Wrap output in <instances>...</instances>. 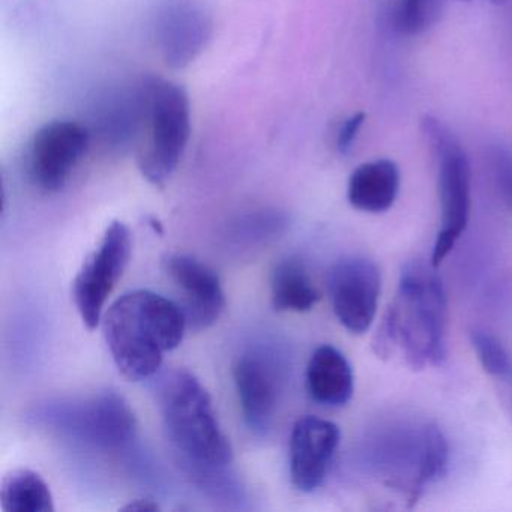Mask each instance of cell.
Instances as JSON below:
<instances>
[{
  "instance_id": "ffe728a7",
  "label": "cell",
  "mask_w": 512,
  "mask_h": 512,
  "mask_svg": "<svg viewBox=\"0 0 512 512\" xmlns=\"http://www.w3.org/2000/svg\"><path fill=\"white\" fill-rule=\"evenodd\" d=\"M470 343L485 373L500 379H512V358L503 344L487 331H473Z\"/></svg>"
},
{
  "instance_id": "7c38bea8",
  "label": "cell",
  "mask_w": 512,
  "mask_h": 512,
  "mask_svg": "<svg viewBox=\"0 0 512 512\" xmlns=\"http://www.w3.org/2000/svg\"><path fill=\"white\" fill-rule=\"evenodd\" d=\"M340 428L328 419L304 416L290 436V479L296 490L313 493L325 482L340 445Z\"/></svg>"
},
{
  "instance_id": "ac0fdd59",
  "label": "cell",
  "mask_w": 512,
  "mask_h": 512,
  "mask_svg": "<svg viewBox=\"0 0 512 512\" xmlns=\"http://www.w3.org/2000/svg\"><path fill=\"white\" fill-rule=\"evenodd\" d=\"M2 508L7 512H53L55 499L40 473L17 469L8 473L0 485Z\"/></svg>"
},
{
  "instance_id": "cb8c5ba5",
  "label": "cell",
  "mask_w": 512,
  "mask_h": 512,
  "mask_svg": "<svg viewBox=\"0 0 512 512\" xmlns=\"http://www.w3.org/2000/svg\"><path fill=\"white\" fill-rule=\"evenodd\" d=\"M491 2H493L494 5H502L505 0H491Z\"/></svg>"
},
{
  "instance_id": "277c9868",
  "label": "cell",
  "mask_w": 512,
  "mask_h": 512,
  "mask_svg": "<svg viewBox=\"0 0 512 512\" xmlns=\"http://www.w3.org/2000/svg\"><path fill=\"white\" fill-rule=\"evenodd\" d=\"M158 392L167 436L181 457L199 472L226 469L233 460L232 445L200 380L190 371L175 370Z\"/></svg>"
},
{
  "instance_id": "9c48e42d",
  "label": "cell",
  "mask_w": 512,
  "mask_h": 512,
  "mask_svg": "<svg viewBox=\"0 0 512 512\" xmlns=\"http://www.w3.org/2000/svg\"><path fill=\"white\" fill-rule=\"evenodd\" d=\"M92 133L74 121H53L37 131L29 149L28 170L40 190H62L91 146Z\"/></svg>"
},
{
  "instance_id": "2e32d148",
  "label": "cell",
  "mask_w": 512,
  "mask_h": 512,
  "mask_svg": "<svg viewBox=\"0 0 512 512\" xmlns=\"http://www.w3.org/2000/svg\"><path fill=\"white\" fill-rule=\"evenodd\" d=\"M353 371L346 356L334 346L317 347L307 365V389L323 406L340 407L353 395Z\"/></svg>"
},
{
  "instance_id": "603a6c76",
  "label": "cell",
  "mask_w": 512,
  "mask_h": 512,
  "mask_svg": "<svg viewBox=\"0 0 512 512\" xmlns=\"http://www.w3.org/2000/svg\"><path fill=\"white\" fill-rule=\"evenodd\" d=\"M161 506L158 505L157 500L152 497H142V499L131 500L128 505L122 508V511L128 512H157L160 511Z\"/></svg>"
},
{
  "instance_id": "8fae6325",
  "label": "cell",
  "mask_w": 512,
  "mask_h": 512,
  "mask_svg": "<svg viewBox=\"0 0 512 512\" xmlns=\"http://www.w3.org/2000/svg\"><path fill=\"white\" fill-rule=\"evenodd\" d=\"M163 266L181 292V308L188 328L202 331L215 325L226 307V296L217 272L188 254H167Z\"/></svg>"
},
{
  "instance_id": "5bb4252c",
  "label": "cell",
  "mask_w": 512,
  "mask_h": 512,
  "mask_svg": "<svg viewBox=\"0 0 512 512\" xmlns=\"http://www.w3.org/2000/svg\"><path fill=\"white\" fill-rule=\"evenodd\" d=\"M233 379L245 422L256 433H265L271 427L280 394L274 362L260 352L244 353L233 367Z\"/></svg>"
},
{
  "instance_id": "52a82bcc",
  "label": "cell",
  "mask_w": 512,
  "mask_h": 512,
  "mask_svg": "<svg viewBox=\"0 0 512 512\" xmlns=\"http://www.w3.org/2000/svg\"><path fill=\"white\" fill-rule=\"evenodd\" d=\"M38 418L80 442L100 448H118L136 433V416L130 404L116 392L52 404Z\"/></svg>"
},
{
  "instance_id": "7402d4cb",
  "label": "cell",
  "mask_w": 512,
  "mask_h": 512,
  "mask_svg": "<svg viewBox=\"0 0 512 512\" xmlns=\"http://www.w3.org/2000/svg\"><path fill=\"white\" fill-rule=\"evenodd\" d=\"M364 122V113H355L343 122L337 136V149L341 154H349L350 149L353 148L356 139H358L359 131H361Z\"/></svg>"
},
{
  "instance_id": "ba28073f",
  "label": "cell",
  "mask_w": 512,
  "mask_h": 512,
  "mask_svg": "<svg viewBox=\"0 0 512 512\" xmlns=\"http://www.w3.org/2000/svg\"><path fill=\"white\" fill-rule=\"evenodd\" d=\"M133 239L127 224L113 221L97 250L85 260L73 283L77 311L88 329L98 328L106 304L130 263Z\"/></svg>"
},
{
  "instance_id": "3957f363",
  "label": "cell",
  "mask_w": 512,
  "mask_h": 512,
  "mask_svg": "<svg viewBox=\"0 0 512 512\" xmlns=\"http://www.w3.org/2000/svg\"><path fill=\"white\" fill-rule=\"evenodd\" d=\"M103 328L119 373L139 382L157 374L166 353L181 346L188 323L181 305L142 289L116 299Z\"/></svg>"
},
{
  "instance_id": "7a4b0ae2",
  "label": "cell",
  "mask_w": 512,
  "mask_h": 512,
  "mask_svg": "<svg viewBox=\"0 0 512 512\" xmlns=\"http://www.w3.org/2000/svg\"><path fill=\"white\" fill-rule=\"evenodd\" d=\"M359 463L374 481L415 505L445 475L449 446L437 424L424 418H391L367 431Z\"/></svg>"
},
{
  "instance_id": "6da1fadb",
  "label": "cell",
  "mask_w": 512,
  "mask_h": 512,
  "mask_svg": "<svg viewBox=\"0 0 512 512\" xmlns=\"http://www.w3.org/2000/svg\"><path fill=\"white\" fill-rule=\"evenodd\" d=\"M436 269L424 260L404 266L397 296L374 335L373 350L379 358H391L401 350L415 371L445 362L448 302Z\"/></svg>"
},
{
  "instance_id": "44dd1931",
  "label": "cell",
  "mask_w": 512,
  "mask_h": 512,
  "mask_svg": "<svg viewBox=\"0 0 512 512\" xmlns=\"http://www.w3.org/2000/svg\"><path fill=\"white\" fill-rule=\"evenodd\" d=\"M488 160L494 184L502 199L512 209V148L506 145L491 146Z\"/></svg>"
},
{
  "instance_id": "4fadbf2b",
  "label": "cell",
  "mask_w": 512,
  "mask_h": 512,
  "mask_svg": "<svg viewBox=\"0 0 512 512\" xmlns=\"http://www.w3.org/2000/svg\"><path fill=\"white\" fill-rule=\"evenodd\" d=\"M211 32V17L194 0H170L158 16V46L173 68L191 64L205 49Z\"/></svg>"
},
{
  "instance_id": "9a60e30c",
  "label": "cell",
  "mask_w": 512,
  "mask_h": 512,
  "mask_svg": "<svg viewBox=\"0 0 512 512\" xmlns=\"http://www.w3.org/2000/svg\"><path fill=\"white\" fill-rule=\"evenodd\" d=\"M400 184V169L394 161L386 158L368 161L350 175L347 199L358 211L382 214L394 205Z\"/></svg>"
},
{
  "instance_id": "8992f818",
  "label": "cell",
  "mask_w": 512,
  "mask_h": 512,
  "mask_svg": "<svg viewBox=\"0 0 512 512\" xmlns=\"http://www.w3.org/2000/svg\"><path fill=\"white\" fill-rule=\"evenodd\" d=\"M422 133L431 143L439 163L440 230L434 242L431 263H440L454 250L467 229L472 208V173L460 140L433 116H425Z\"/></svg>"
},
{
  "instance_id": "e0dca14e",
  "label": "cell",
  "mask_w": 512,
  "mask_h": 512,
  "mask_svg": "<svg viewBox=\"0 0 512 512\" xmlns=\"http://www.w3.org/2000/svg\"><path fill=\"white\" fill-rule=\"evenodd\" d=\"M271 299L277 311L307 313L320 299L304 263L295 257L281 260L271 278Z\"/></svg>"
},
{
  "instance_id": "30bf717a",
  "label": "cell",
  "mask_w": 512,
  "mask_h": 512,
  "mask_svg": "<svg viewBox=\"0 0 512 512\" xmlns=\"http://www.w3.org/2000/svg\"><path fill=\"white\" fill-rule=\"evenodd\" d=\"M380 271L367 257H347L329 272L328 289L338 322L353 334H364L376 319Z\"/></svg>"
},
{
  "instance_id": "d6986e66",
  "label": "cell",
  "mask_w": 512,
  "mask_h": 512,
  "mask_svg": "<svg viewBox=\"0 0 512 512\" xmlns=\"http://www.w3.org/2000/svg\"><path fill=\"white\" fill-rule=\"evenodd\" d=\"M445 0H400L395 11V28L404 35L427 31L439 19Z\"/></svg>"
},
{
  "instance_id": "5b68a950",
  "label": "cell",
  "mask_w": 512,
  "mask_h": 512,
  "mask_svg": "<svg viewBox=\"0 0 512 512\" xmlns=\"http://www.w3.org/2000/svg\"><path fill=\"white\" fill-rule=\"evenodd\" d=\"M139 169L151 184L161 185L178 169L191 134L187 92L166 80L145 82Z\"/></svg>"
}]
</instances>
